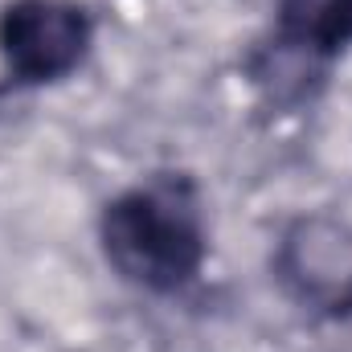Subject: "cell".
Returning a JSON list of instances; mask_svg holds the SVG:
<instances>
[{"label": "cell", "instance_id": "cell-1", "mask_svg": "<svg viewBox=\"0 0 352 352\" xmlns=\"http://www.w3.org/2000/svg\"><path fill=\"white\" fill-rule=\"evenodd\" d=\"M102 254L127 283L148 291H180L205 266V221L188 180H152L119 192L98 221Z\"/></svg>", "mask_w": 352, "mask_h": 352}, {"label": "cell", "instance_id": "cell-2", "mask_svg": "<svg viewBox=\"0 0 352 352\" xmlns=\"http://www.w3.org/2000/svg\"><path fill=\"white\" fill-rule=\"evenodd\" d=\"M94 41L78 0H12L0 12V58L16 82H58L74 74Z\"/></svg>", "mask_w": 352, "mask_h": 352}, {"label": "cell", "instance_id": "cell-3", "mask_svg": "<svg viewBox=\"0 0 352 352\" xmlns=\"http://www.w3.org/2000/svg\"><path fill=\"white\" fill-rule=\"evenodd\" d=\"M278 37L307 54H340L352 41V0H278Z\"/></svg>", "mask_w": 352, "mask_h": 352}]
</instances>
